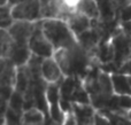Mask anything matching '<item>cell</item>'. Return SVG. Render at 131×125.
<instances>
[{
	"instance_id": "1",
	"label": "cell",
	"mask_w": 131,
	"mask_h": 125,
	"mask_svg": "<svg viewBox=\"0 0 131 125\" xmlns=\"http://www.w3.org/2000/svg\"><path fill=\"white\" fill-rule=\"evenodd\" d=\"M41 28L55 51L60 48H74L79 44L76 34L63 18H43Z\"/></svg>"
},
{
	"instance_id": "2",
	"label": "cell",
	"mask_w": 131,
	"mask_h": 125,
	"mask_svg": "<svg viewBox=\"0 0 131 125\" xmlns=\"http://www.w3.org/2000/svg\"><path fill=\"white\" fill-rule=\"evenodd\" d=\"M62 79L58 83H50L46 87V100L48 105L50 117L53 123L63 124L64 123V112L61 108L60 102V84Z\"/></svg>"
},
{
	"instance_id": "3",
	"label": "cell",
	"mask_w": 131,
	"mask_h": 125,
	"mask_svg": "<svg viewBox=\"0 0 131 125\" xmlns=\"http://www.w3.org/2000/svg\"><path fill=\"white\" fill-rule=\"evenodd\" d=\"M29 47L34 54L41 57H51L54 55L55 49L52 43L45 36L41 28V20L37 22L36 29L29 40Z\"/></svg>"
},
{
	"instance_id": "4",
	"label": "cell",
	"mask_w": 131,
	"mask_h": 125,
	"mask_svg": "<svg viewBox=\"0 0 131 125\" xmlns=\"http://www.w3.org/2000/svg\"><path fill=\"white\" fill-rule=\"evenodd\" d=\"M14 20L38 22L41 18V4L39 0H28L10 7Z\"/></svg>"
},
{
	"instance_id": "5",
	"label": "cell",
	"mask_w": 131,
	"mask_h": 125,
	"mask_svg": "<svg viewBox=\"0 0 131 125\" xmlns=\"http://www.w3.org/2000/svg\"><path fill=\"white\" fill-rule=\"evenodd\" d=\"M114 44V64L116 68H120L124 61H127L129 57H131V47L129 37L124 33L121 27L118 25L116 28V31L112 34Z\"/></svg>"
},
{
	"instance_id": "6",
	"label": "cell",
	"mask_w": 131,
	"mask_h": 125,
	"mask_svg": "<svg viewBox=\"0 0 131 125\" xmlns=\"http://www.w3.org/2000/svg\"><path fill=\"white\" fill-rule=\"evenodd\" d=\"M37 22H30V21L15 20L14 23L8 28V32L13 40L17 44H25L29 45V40L36 29Z\"/></svg>"
},
{
	"instance_id": "7",
	"label": "cell",
	"mask_w": 131,
	"mask_h": 125,
	"mask_svg": "<svg viewBox=\"0 0 131 125\" xmlns=\"http://www.w3.org/2000/svg\"><path fill=\"white\" fill-rule=\"evenodd\" d=\"M41 76L47 84L50 83H58L63 79L64 75L62 69L54 56L45 57L41 63Z\"/></svg>"
},
{
	"instance_id": "8",
	"label": "cell",
	"mask_w": 131,
	"mask_h": 125,
	"mask_svg": "<svg viewBox=\"0 0 131 125\" xmlns=\"http://www.w3.org/2000/svg\"><path fill=\"white\" fill-rule=\"evenodd\" d=\"M71 109L76 117L77 124H94V116L97 109L92 103L72 102Z\"/></svg>"
},
{
	"instance_id": "9",
	"label": "cell",
	"mask_w": 131,
	"mask_h": 125,
	"mask_svg": "<svg viewBox=\"0 0 131 125\" xmlns=\"http://www.w3.org/2000/svg\"><path fill=\"white\" fill-rule=\"evenodd\" d=\"M31 55H32V52L30 49L29 45L17 44L14 41L6 57L10 60L16 67H22L28 64Z\"/></svg>"
},
{
	"instance_id": "10",
	"label": "cell",
	"mask_w": 131,
	"mask_h": 125,
	"mask_svg": "<svg viewBox=\"0 0 131 125\" xmlns=\"http://www.w3.org/2000/svg\"><path fill=\"white\" fill-rule=\"evenodd\" d=\"M67 23L69 24L70 29L72 30L76 37L85 32L86 30L92 28V18H90L88 15L81 13V11H75L70 16L66 18Z\"/></svg>"
},
{
	"instance_id": "11",
	"label": "cell",
	"mask_w": 131,
	"mask_h": 125,
	"mask_svg": "<svg viewBox=\"0 0 131 125\" xmlns=\"http://www.w3.org/2000/svg\"><path fill=\"white\" fill-rule=\"evenodd\" d=\"M112 75V83L115 94H130L131 95V83L129 76L121 72H113Z\"/></svg>"
},
{
	"instance_id": "12",
	"label": "cell",
	"mask_w": 131,
	"mask_h": 125,
	"mask_svg": "<svg viewBox=\"0 0 131 125\" xmlns=\"http://www.w3.org/2000/svg\"><path fill=\"white\" fill-rule=\"evenodd\" d=\"M46 121V114L38 107H32L24 110L22 117V124H44Z\"/></svg>"
},
{
	"instance_id": "13",
	"label": "cell",
	"mask_w": 131,
	"mask_h": 125,
	"mask_svg": "<svg viewBox=\"0 0 131 125\" xmlns=\"http://www.w3.org/2000/svg\"><path fill=\"white\" fill-rule=\"evenodd\" d=\"M77 10L88 15L92 20L100 18V9L97 0H81L77 7Z\"/></svg>"
},
{
	"instance_id": "14",
	"label": "cell",
	"mask_w": 131,
	"mask_h": 125,
	"mask_svg": "<svg viewBox=\"0 0 131 125\" xmlns=\"http://www.w3.org/2000/svg\"><path fill=\"white\" fill-rule=\"evenodd\" d=\"M8 107L23 115V112H24V96H23V94L17 91H14L8 100Z\"/></svg>"
},
{
	"instance_id": "15",
	"label": "cell",
	"mask_w": 131,
	"mask_h": 125,
	"mask_svg": "<svg viewBox=\"0 0 131 125\" xmlns=\"http://www.w3.org/2000/svg\"><path fill=\"white\" fill-rule=\"evenodd\" d=\"M14 17L9 6H0V27L1 29H8L14 23Z\"/></svg>"
},
{
	"instance_id": "16",
	"label": "cell",
	"mask_w": 131,
	"mask_h": 125,
	"mask_svg": "<svg viewBox=\"0 0 131 125\" xmlns=\"http://www.w3.org/2000/svg\"><path fill=\"white\" fill-rule=\"evenodd\" d=\"M14 40L10 37L8 30L1 29V57H6L13 45Z\"/></svg>"
},
{
	"instance_id": "17",
	"label": "cell",
	"mask_w": 131,
	"mask_h": 125,
	"mask_svg": "<svg viewBox=\"0 0 131 125\" xmlns=\"http://www.w3.org/2000/svg\"><path fill=\"white\" fill-rule=\"evenodd\" d=\"M118 20H120V23L131 21V4L123 7V8H120V10H118Z\"/></svg>"
},
{
	"instance_id": "18",
	"label": "cell",
	"mask_w": 131,
	"mask_h": 125,
	"mask_svg": "<svg viewBox=\"0 0 131 125\" xmlns=\"http://www.w3.org/2000/svg\"><path fill=\"white\" fill-rule=\"evenodd\" d=\"M117 72H121V73H124V75H128V76H131V57L124 61L122 63V66L117 69Z\"/></svg>"
},
{
	"instance_id": "19",
	"label": "cell",
	"mask_w": 131,
	"mask_h": 125,
	"mask_svg": "<svg viewBox=\"0 0 131 125\" xmlns=\"http://www.w3.org/2000/svg\"><path fill=\"white\" fill-rule=\"evenodd\" d=\"M114 1L116 2V5H117L118 9L120 8H123V7L128 6V5L131 4V0H114Z\"/></svg>"
},
{
	"instance_id": "20",
	"label": "cell",
	"mask_w": 131,
	"mask_h": 125,
	"mask_svg": "<svg viewBox=\"0 0 131 125\" xmlns=\"http://www.w3.org/2000/svg\"><path fill=\"white\" fill-rule=\"evenodd\" d=\"M24 1H28V0H8V5H7V6L13 7V6H15V5L21 4V2H24Z\"/></svg>"
},
{
	"instance_id": "21",
	"label": "cell",
	"mask_w": 131,
	"mask_h": 125,
	"mask_svg": "<svg viewBox=\"0 0 131 125\" xmlns=\"http://www.w3.org/2000/svg\"><path fill=\"white\" fill-rule=\"evenodd\" d=\"M41 4V6L44 5H48V4H52V2H55V1H59V0H39Z\"/></svg>"
},
{
	"instance_id": "22",
	"label": "cell",
	"mask_w": 131,
	"mask_h": 125,
	"mask_svg": "<svg viewBox=\"0 0 131 125\" xmlns=\"http://www.w3.org/2000/svg\"><path fill=\"white\" fill-rule=\"evenodd\" d=\"M8 5V0H0V6H7Z\"/></svg>"
}]
</instances>
